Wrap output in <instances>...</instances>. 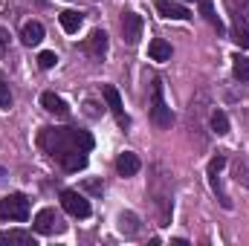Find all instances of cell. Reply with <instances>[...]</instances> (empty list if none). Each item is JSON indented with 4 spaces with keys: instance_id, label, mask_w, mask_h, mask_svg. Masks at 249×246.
I'll return each mask as SVG.
<instances>
[{
    "instance_id": "cell-2",
    "label": "cell",
    "mask_w": 249,
    "mask_h": 246,
    "mask_svg": "<svg viewBox=\"0 0 249 246\" xmlns=\"http://www.w3.org/2000/svg\"><path fill=\"white\" fill-rule=\"evenodd\" d=\"M29 217V200L23 194H9L0 200V220H18L23 223Z\"/></svg>"
},
{
    "instance_id": "cell-17",
    "label": "cell",
    "mask_w": 249,
    "mask_h": 246,
    "mask_svg": "<svg viewBox=\"0 0 249 246\" xmlns=\"http://www.w3.org/2000/svg\"><path fill=\"white\" fill-rule=\"evenodd\" d=\"M0 244H23V246H35V238L29 232H0Z\"/></svg>"
},
{
    "instance_id": "cell-20",
    "label": "cell",
    "mask_w": 249,
    "mask_h": 246,
    "mask_svg": "<svg viewBox=\"0 0 249 246\" xmlns=\"http://www.w3.org/2000/svg\"><path fill=\"white\" fill-rule=\"evenodd\" d=\"M84 165H87V154H81V151H78V154H70V157L61 162L64 171H81Z\"/></svg>"
},
{
    "instance_id": "cell-19",
    "label": "cell",
    "mask_w": 249,
    "mask_h": 246,
    "mask_svg": "<svg viewBox=\"0 0 249 246\" xmlns=\"http://www.w3.org/2000/svg\"><path fill=\"white\" fill-rule=\"evenodd\" d=\"M232 72H235L238 81H249V58L235 55V58H232Z\"/></svg>"
},
{
    "instance_id": "cell-6",
    "label": "cell",
    "mask_w": 249,
    "mask_h": 246,
    "mask_svg": "<svg viewBox=\"0 0 249 246\" xmlns=\"http://www.w3.org/2000/svg\"><path fill=\"white\" fill-rule=\"evenodd\" d=\"M102 96H105V102H107L110 113L116 116V122L122 124V127H127V124H130V116L124 113V107H122V96H119V90L107 84V87H102Z\"/></svg>"
},
{
    "instance_id": "cell-14",
    "label": "cell",
    "mask_w": 249,
    "mask_h": 246,
    "mask_svg": "<svg viewBox=\"0 0 249 246\" xmlns=\"http://www.w3.org/2000/svg\"><path fill=\"white\" fill-rule=\"evenodd\" d=\"M148 55H151V61H171V44L162 38H154L148 44Z\"/></svg>"
},
{
    "instance_id": "cell-16",
    "label": "cell",
    "mask_w": 249,
    "mask_h": 246,
    "mask_svg": "<svg viewBox=\"0 0 249 246\" xmlns=\"http://www.w3.org/2000/svg\"><path fill=\"white\" fill-rule=\"evenodd\" d=\"M232 41H235L238 47L249 50V29L244 26V18H241V15H235V26H232Z\"/></svg>"
},
{
    "instance_id": "cell-7",
    "label": "cell",
    "mask_w": 249,
    "mask_h": 246,
    "mask_svg": "<svg viewBox=\"0 0 249 246\" xmlns=\"http://www.w3.org/2000/svg\"><path fill=\"white\" fill-rule=\"evenodd\" d=\"M122 35H124V44H139L142 38V18L136 12H124L122 15Z\"/></svg>"
},
{
    "instance_id": "cell-23",
    "label": "cell",
    "mask_w": 249,
    "mask_h": 246,
    "mask_svg": "<svg viewBox=\"0 0 249 246\" xmlns=\"http://www.w3.org/2000/svg\"><path fill=\"white\" fill-rule=\"evenodd\" d=\"M55 61H58V55H55V53H41V55H38L41 70H53V67H55Z\"/></svg>"
},
{
    "instance_id": "cell-13",
    "label": "cell",
    "mask_w": 249,
    "mask_h": 246,
    "mask_svg": "<svg viewBox=\"0 0 249 246\" xmlns=\"http://www.w3.org/2000/svg\"><path fill=\"white\" fill-rule=\"evenodd\" d=\"M81 15L75 12V9H64L61 15H58V23H61V29L67 32V35H75L78 29H81Z\"/></svg>"
},
{
    "instance_id": "cell-3",
    "label": "cell",
    "mask_w": 249,
    "mask_h": 246,
    "mask_svg": "<svg viewBox=\"0 0 249 246\" xmlns=\"http://www.w3.org/2000/svg\"><path fill=\"white\" fill-rule=\"evenodd\" d=\"M151 122L157 124V127H162V130L174 124V113H171V107H168L165 99H162V81L154 84V96H151Z\"/></svg>"
},
{
    "instance_id": "cell-10",
    "label": "cell",
    "mask_w": 249,
    "mask_h": 246,
    "mask_svg": "<svg viewBox=\"0 0 249 246\" xmlns=\"http://www.w3.org/2000/svg\"><path fill=\"white\" fill-rule=\"evenodd\" d=\"M41 105H44L47 113H55L58 119H67V116H70L67 102H64L61 96H55V93H44V96H41Z\"/></svg>"
},
{
    "instance_id": "cell-15",
    "label": "cell",
    "mask_w": 249,
    "mask_h": 246,
    "mask_svg": "<svg viewBox=\"0 0 249 246\" xmlns=\"http://www.w3.org/2000/svg\"><path fill=\"white\" fill-rule=\"evenodd\" d=\"M200 15L217 29V32H226V26H223V20H220V15L214 12V0H200Z\"/></svg>"
},
{
    "instance_id": "cell-12",
    "label": "cell",
    "mask_w": 249,
    "mask_h": 246,
    "mask_svg": "<svg viewBox=\"0 0 249 246\" xmlns=\"http://www.w3.org/2000/svg\"><path fill=\"white\" fill-rule=\"evenodd\" d=\"M139 168H142V162H139L136 154H130V151L119 154V159H116V171H119L122 177H133V174H139Z\"/></svg>"
},
{
    "instance_id": "cell-8",
    "label": "cell",
    "mask_w": 249,
    "mask_h": 246,
    "mask_svg": "<svg viewBox=\"0 0 249 246\" xmlns=\"http://www.w3.org/2000/svg\"><path fill=\"white\" fill-rule=\"evenodd\" d=\"M154 6H157V12H160L162 18H168V20H188V18H191V12H188L183 3H177V0H154Z\"/></svg>"
},
{
    "instance_id": "cell-1",
    "label": "cell",
    "mask_w": 249,
    "mask_h": 246,
    "mask_svg": "<svg viewBox=\"0 0 249 246\" xmlns=\"http://www.w3.org/2000/svg\"><path fill=\"white\" fill-rule=\"evenodd\" d=\"M38 145L44 148L47 157H53L58 165L70 154H90L93 151V136L78 127H44L38 133Z\"/></svg>"
},
{
    "instance_id": "cell-18",
    "label": "cell",
    "mask_w": 249,
    "mask_h": 246,
    "mask_svg": "<svg viewBox=\"0 0 249 246\" xmlns=\"http://www.w3.org/2000/svg\"><path fill=\"white\" fill-rule=\"evenodd\" d=\"M119 232L122 235H136L139 232V220H136L133 211H122L119 214Z\"/></svg>"
},
{
    "instance_id": "cell-21",
    "label": "cell",
    "mask_w": 249,
    "mask_h": 246,
    "mask_svg": "<svg viewBox=\"0 0 249 246\" xmlns=\"http://www.w3.org/2000/svg\"><path fill=\"white\" fill-rule=\"evenodd\" d=\"M212 130H214L217 136H226V133H229V119H226L223 110H214V113H212Z\"/></svg>"
},
{
    "instance_id": "cell-4",
    "label": "cell",
    "mask_w": 249,
    "mask_h": 246,
    "mask_svg": "<svg viewBox=\"0 0 249 246\" xmlns=\"http://www.w3.org/2000/svg\"><path fill=\"white\" fill-rule=\"evenodd\" d=\"M61 206L67 209V214H72V217H90V200L84 197V194H78V191H70V188H64L61 191Z\"/></svg>"
},
{
    "instance_id": "cell-22",
    "label": "cell",
    "mask_w": 249,
    "mask_h": 246,
    "mask_svg": "<svg viewBox=\"0 0 249 246\" xmlns=\"http://www.w3.org/2000/svg\"><path fill=\"white\" fill-rule=\"evenodd\" d=\"M12 90H9V84H6V78H3V72H0V107L3 110H9L12 107Z\"/></svg>"
},
{
    "instance_id": "cell-11",
    "label": "cell",
    "mask_w": 249,
    "mask_h": 246,
    "mask_svg": "<svg viewBox=\"0 0 249 246\" xmlns=\"http://www.w3.org/2000/svg\"><path fill=\"white\" fill-rule=\"evenodd\" d=\"M20 41H23L26 47H38V44L44 41V26H41L38 20H26L23 29H20Z\"/></svg>"
},
{
    "instance_id": "cell-9",
    "label": "cell",
    "mask_w": 249,
    "mask_h": 246,
    "mask_svg": "<svg viewBox=\"0 0 249 246\" xmlns=\"http://www.w3.org/2000/svg\"><path fill=\"white\" fill-rule=\"evenodd\" d=\"M84 50H87V55H93V58H105V53H107V32L96 29V32L87 38Z\"/></svg>"
},
{
    "instance_id": "cell-5",
    "label": "cell",
    "mask_w": 249,
    "mask_h": 246,
    "mask_svg": "<svg viewBox=\"0 0 249 246\" xmlns=\"http://www.w3.org/2000/svg\"><path fill=\"white\" fill-rule=\"evenodd\" d=\"M32 226H35L38 235H58V232H64V223H61V217L55 214V209H41L35 214Z\"/></svg>"
},
{
    "instance_id": "cell-24",
    "label": "cell",
    "mask_w": 249,
    "mask_h": 246,
    "mask_svg": "<svg viewBox=\"0 0 249 246\" xmlns=\"http://www.w3.org/2000/svg\"><path fill=\"white\" fill-rule=\"evenodd\" d=\"M87 191H93V194H102V185H99V183H87Z\"/></svg>"
}]
</instances>
